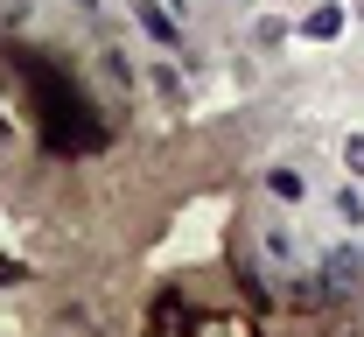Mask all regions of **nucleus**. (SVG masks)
<instances>
[{
    "label": "nucleus",
    "instance_id": "nucleus-1",
    "mask_svg": "<svg viewBox=\"0 0 364 337\" xmlns=\"http://www.w3.org/2000/svg\"><path fill=\"white\" fill-rule=\"evenodd\" d=\"M28 85H36V105H43V134L49 147H98V120H91V98L43 56H28Z\"/></svg>",
    "mask_w": 364,
    "mask_h": 337
},
{
    "label": "nucleus",
    "instance_id": "nucleus-2",
    "mask_svg": "<svg viewBox=\"0 0 364 337\" xmlns=\"http://www.w3.org/2000/svg\"><path fill=\"white\" fill-rule=\"evenodd\" d=\"M358 274H364V260H358V253H336V260L322 267V281H329V295H343L350 281H358Z\"/></svg>",
    "mask_w": 364,
    "mask_h": 337
},
{
    "label": "nucleus",
    "instance_id": "nucleus-3",
    "mask_svg": "<svg viewBox=\"0 0 364 337\" xmlns=\"http://www.w3.org/2000/svg\"><path fill=\"white\" fill-rule=\"evenodd\" d=\"M140 21H147V36H154V43H176V21H168L161 7H147V0H140Z\"/></svg>",
    "mask_w": 364,
    "mask_h": 337
}]
</instances>
